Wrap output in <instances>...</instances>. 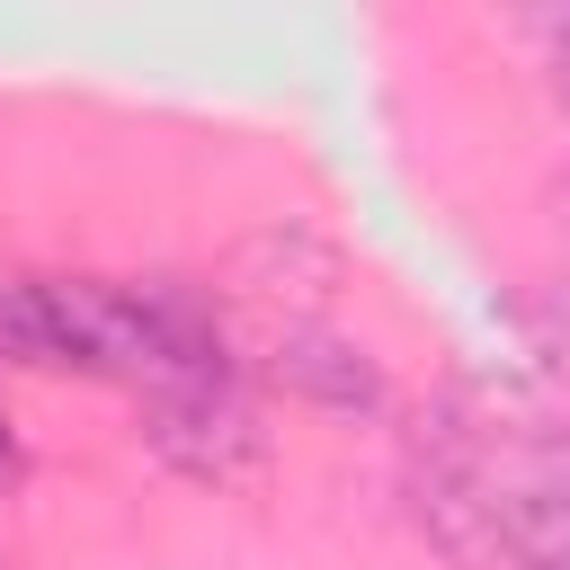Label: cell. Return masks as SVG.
<instances>
[{"mask_svg": "<svg viewBox=\"0 0 570 570\" xmlns=\"http://www.w3.org/2000/svg\"><path fill=\"white\" fill-rule=\"evenodd\" d=\"M142 436L169 472L205 481V490H258L276 445L258 428V401L232 383V374H205V383H169V392H142Z\"/></svg>", "mask_w": 570, "mask_h": 570, "instance_id": "1", "label": "cell"}, {"mask_svg": "<svg viewBox=\"0 0 570 570\" xmlns=\"http://www.w3.org/2000/svg\"><path fill=\"white\" fill-rule=\"evenodd\" d=\"M481 472L499 552H517L525 570H570V436L481 419Z\"/></svg>", "mask_w": 570, "mask_h": 570, "instance_id": "2", "label": "cell"}, {"mask_svg": "<svg viewBox=\"0 0 570 570\" xmlns=\"http://www.w3.org/2000/svg\"><path fill=\"white\" fill-rule=\"evenodd\" d=\"M410 508L454 561H499V517H490V472H481V419L472 410H428L410 436Z\"/></svg>", "mask_w": 570, "mask_h": 570, "instance_id": "3", "label": "cell"}, {"mask_svg": "<svg viewBox=\"0 0 570 570\" xmlns=\"http://www.w3.org/2000/svg\"><path fill=\"white\" fill-rule=\"evenodd\" d=\"M258 383H276L285 401L330 410V419H374L383 410V365L347 330H330V321H276V330H258Z\"/></svg>", "mask_w": 570, "mask_h": 570, "instance_id": "4", "label": "cell"}, {"mask_svg": "<svg viewBox=\"0 0 570 570\" xmlns=\"http://www.w3.org/2000/svg\"><path fill=\"white\" fill-rule=\"evenodd\" d=\"M223 294L258 312V330L276 321H321L330 294H338V249L312 232V223H267L249 232L232 258H223Z\"/></svg>", "mask_w": 570, "mask_h": 570, "instance_id": "5", "label": "cell"}, {"mask_svg": "<svg viewBox=\"0 0 570 570\" xmlns=\"http://www.w3.org/2000/svg\"><path fill=\"white\" fill-rule=\"evenodd\" d=\"M534 45H543V71H552V89H561V107H570V9L534 18Z\"/></svg>", "mask_w": 570, "mask_h": 570, "instance_id": "6", "label": "cell"}, {"mask_svg": "<svg viewBox=\"0 0 570 570\" xmlns=\"http://www.w3.org/2000/svg\"><path fill=\"white\" fill-rule=\"evenodd\" d=\"M9 472H18V454H9V428H0V481H9Z\"/></svg>", "mask_w": 570, "mask_h": 570, "instance_id": "7", "label": "cell"}]
</instances>
